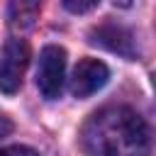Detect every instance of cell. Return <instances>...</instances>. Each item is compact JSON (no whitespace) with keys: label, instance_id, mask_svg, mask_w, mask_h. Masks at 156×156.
<instances>
[{"label":"cell","instance_id":"1","mask_svg":"<svg viewBox=\"0 0 156 156\" xmlns=\"http://www.w3.org/2000/svg\"><path fill=\"white\" fill-rule=\"evenodd\" d=\"M151 144L149 124L129 107H105L83 127V146L90 154H144Z\"/></svg>","mask_w":156,"mask_h":156},{"label":"cell","instance_id":"2","mask_svg":"<svg viewBox=\"0 0 156 156\" xmlns=\"http://www.w3.org/2000/svg\"><path fill=\"white\" fill-rule=\"evenodd\" d=\"M29 63V46L24 39H7L0 51V90L15 95L22 85L24 71Z\"/></svg>","mask_w":156,"mask_h":156},{"label":"cell","instance_id":"3","mask_svg":"<svg viewBox=\"0 0 156 156\" xmlns=\"http://www.w3.org/2000/svg\"><path fill=\"white\" fill-rule=\"evenodd\" d=\"M66 76V51L56 44H49L39 54V68H37V88L46 100H54L61 95Z\"/></svg>","mask_w":156,"mask_h":156},{"label":"cell","instance_id":"4","mask_svg":"<svg viewBox=\"0 0 156 156\" xmlns=\"http://www.w3.org/2000/svg\"><path fill=\"white\" fill-rule=\"evenodd\" d=\"M110 78V71L102 61L98 58H80L78 66L73 68V78H71V93L76 98H88L93 93H98Z\"/></svg>","mask_w":156,"mask_h":156},{"label":"cell","instance_id":"5","mask_svg":"<svg viewBox=\"0 0 156 156\" xmlns=\"http://www.w3.org/2000/svg\"><path fill=\"white\" fill-rule=\"evenodd\" d=\"M90 44H98V46H102V49H107L112 54H119L124 58L136 56L132 32L124 29L122 24H115V22H105L100 27H93L90 29Z\"/></svg>","mask_w":156,"mask_h":156},{"label":"cell","instance_id":"6","mask_svg":"<svg viewBox=\"0 0 156 156\" xmlns=\"http://www.w3.org/2000/svg\"><path fill=\"white\" fill-rule=\"evenodd\" d=\"M41 0H10V24L17 32H27L34 27V20L39 17Z\"/></svg>","mask_w":156,"mask_h":156},{"label":"cell","instance_id":"7","mask_svg":"<svg viewBox=\"0 0 156 156\" xmlns=\"http://www.w3.org/2000/svg\"><path fill=\"white\" fill-rule=\"evenodd\" d=\"M61 2H63V7H66L68 12H73V15H83V12L93 10L100 0H61Z\"/></svg>","mask_w":156,"mask_h":156},{"label":"cell","instance_id":"8","mask_svg":"<svg viewBox=\"0 0 156 156\" xmlns=\"http://www.w3.org/2000/svg\"><path fill=\"white\" fill-rule=\"evenodd\" d=\"M12 134V122L5 117V115H0V139H5V136H10Z\"/></svg>","mask_w":156,"mask_h":156},{"label":"cell","instance_id":"9","mask_svg":"<svg viewBox=\"0 0 156 156\" xmlns=\"http://www.w3.org/2000/svg\"><path fill=\"white\" fill-rule=\"evenodd\" d=\"M0 154H34V149H29V146H5V149H0Z\"/></svg>","mask_w":156,"mask_h":156},{"label":"cell","instance_id":"10","mask_svg":"<svg viewBox=\"0 0 156 156\" xmlns=\"http://www.w3.org/2000/svg\"><path fill=\"white\" fill-rule=\"evenodd\" d=\"M112 2H115L117 7H132V2H134V0H112Z\"/></svg>","mask_w":156,"mask_h":156},{"label":"cell","instance_id":"11","mask_svg":"<svg viewBox=\"0 0 156 156\" xmlns=\"http://www.w3.org/2000/svg\"><path fill=\"white\" fill-rule=\"evenodd\" d=\"M151 83H154V88H156V73H154V76H151Z\"/></svg>","mask_w":156,"mask_h":156}]
</instances>
